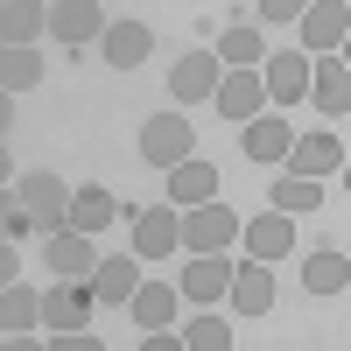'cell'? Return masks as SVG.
I'll return each instance as SVG.
<instances>
[{
    "label": "cell",
    "mask_w": 351,
    "mask_h": 351,
    "mask_svg": "<svg viewBox=\"0 0 351 351\" xmlns=\"http://www.w3.org/2000/svg\"><path fill=\"white\" fill-rule=\"evenodd\" d=\"M141 162H155V169L197 162V127L183 120V112H155V120L141 127Z\"/></svg>",
    "instance_id": "cell-1"
},
{
    "label": "cell",
    "mask_w": 351,
    "mask_h": 351,
    "mask_svg": "<svg viewBox=\"0 0 351 351\" xmlns=\"http://www.w3.org/2000/svg\"><path fill=\"white\" fill-rule=\"evenodd\" d=\"M92 309H99L92 281H56L43 295V324H49V337H71V330H92Z\"/></svg>",
    "instance_id": "cell-2"
},
{
    "label": "cell",
    "mask_w": 351,
    "mask_h": 351,
    "mask_svg": "<svg viewBox=\"0 0 351 351\" xmlns=\"http://www.w3.org/2000/svg\"><path fill=\"white\" fill-rule=\"evenodd\" d=\"M71 197H77V190L64 183V176H43V169L21 176V211L36 218L43 232H64V225H71Z\"/></svg>",
    "instance_id": "cell-3"
},
{
    "label": "cell",
    "mask_w": 351,
    "mask_h": 351,
    "mask_svg": "<svg viewBox=\"0 0 351 351\" xmlns=\"http://www.w3.org/2000/svg\"><path fill=\"white\" fill-rule=\"evenodd\" d=\"M183 239H190L197 260H218L232 239H246V225H239V211H225V204H204V211L183 218Z\"/></svg>",
    "instance_id": "cell-4"
},
{
    "label": "cell",
    "mask_w": 351,
    "mask_h": 351,
    "mask_svg": "<svg viewBox=\"0 0 351 351\" xmlns=\"http://www.w3.org/2000/svg\"><path fill=\"white\" fill-rule=\"evenodd\" d=\"M218 84H225V64H218V49H190V56H176V71H169V92L197 106V99H218Z\"/></svg>",
    "instance_id": "cell-5"
},
{
    "label": "cell",
    "mask_w": 351,
    "mask_h": 351,
    "mask_svg": "<svg viewBox=\"0 0 351 351\" xmlns=\"http://www.w3.org/2000/svg\"><path fill=\"white\" fill-rule=\"evenodd\" d=\"M106 28H112V14L99 8V0H56V8H49V36H56V43H71V49H77V43H92V36L106 43Z\"/></svg>",
    "instance_id": "cell-6"
},
{
    "label": "cell",
    "mask_w": 351,
    "mask_h": 351,
    "mask_svg": "<svg viewBox=\"0 0 351 351\" xmlns=\"http://www.w3.org/2000/svg\"><path fill=\"white\" fill-rule=\"evenodd\" d=\"M260 106H267V77H260V71H225V84H218V112H225V120L253 127Z\"/></svg>",
    "instance_id": "cell-7"
},
{
    "label": "cell",
    "mask_w": 351,
    "mask_h": 351,
    "mask_svg": "<svg viewBox=\"0 0 351 351\" xmlns=\"http://www.w3.org/2000/svg\"><path fill=\"white\" fill-rule=\"evenodd\" d=\"M239 155L246 162H288L295 155V127H288L281 112H260L253 127H239Z\"/></svg>",
    "instance_id": "cell-8"
},
{
    "label": "cell",
    "mask_w": 351,
    "mask_h": 351,
    "mask_svg": "<svg viewBox=\"0 0 351 351\" xmlns=\"http://www.w3.org/2000/svg\"><path fill=\"white\" fill-rule=\"evenodd\" d=\"M260 77H267V99H274V106H295V99L309 92V84H316V64H309L302 49H274Z\"/></svg>",
    "instance_id": "cell-9"
},
{
    "label": "cell",
    "mask_w": 351,
    "mask_h": 351,
    "mask_svg": "<svg viewBox=\"0 0 351 351\" xmlns=\"http://www.w3.org/2000/svg\"><path fill=\"white\" fill-rule=\"evenodd\" d=\"M176 246H183V218H176V204H155V211L134 218V253L141 260H162Z\"/></svg>",
    "instance_id": "cell-10"
},
{
    "label": "cell",
    "mask_w": 351,
    "mask_h": 351,
    "mask_svg": "<svg viewBox=\"0 0 351 351\" xmlns=\"http://www.w3.org/2000/svg\"><path fill=\"white\" fill-rule=\"evenodd\" d=\"M169 204L176 211H204V204H218V169L211 162H183V169H169Z\"/></svg>",
    "instance_id": "cell-11"
},
{
    "label": "cell",
    "mask_w": 351,
    "mask_h": 351,
    "mask_svg": "<svg viewBox=\"0 0 351 351\" xmlns=\"http://www.w3.org/2000/svg\"><path fill=\"white\" fill-rule=\"evenodd\" d=\"M302 43L309 49H344L351 43V8L344 0H316V8L302 14Z\"/></svg>",
    "instance_id": "cell-12"
},
{
    "label": "cell",
    "mask_w": 351,
    "mask_h": 351,
    "mask_svg": "<svg viewBox=\"0 0 351 351\" xmlns=\"http://www.w3.org/2000/svg\"><path fill=\"white\" fill-rule=\"evenodd\" d=\"M337 169H344V141L337 134H302L295 155H288V176H309V183L316 176H337Z\"/></svg>",
    "instance_id": "cell-13"
},
{
    "label": "cell",
    "mask_w": 351,
    "mask_h": 351,
    "mask_svg": "<svg viewBox=\"0 0 351 351\" xmlns=\"http://www.w3.org/2000/svg\"><path fill=\"white\" fill-rule=\"evenodd\" d=\"M49 267H56V281H92L99 253H92L84 232H49Z\"/></svg>",
    "instance_id": "cell-14"
},
{
    "label": "cell",
    "mask_w": 351,
    "mask_h": 351,
    "mask_svg": "<svg viewBox=\"0 0 351 351\" xmlns=\"http://www.w3.org/2000/svg\"><path fill=\"white\" fill-rule=\"evenodd\" d=\"M120 218V204H112V190H99V183H77V197H71V225L64 232H84V239H99V232Z\"/></svg>",
    "instance_id": "cell-15"
},
{
    "label": "cell",
    "mask_w": 351,
    "mask_h": 351,
    "mask_svg": "<svg viewBox=\"0 0 351 351\" xmlns=\"http://www.w3.org/2000/svg\"><path fill=\"white\" fill-rule=\"evenodd\" d=\"M148 49H155V36H148V21H134V14H120V21L106 28V64H112V71H134V64H141V56H148Z\"/></svg>",
    "instance_id": "cell-16"
},
{
    "label": "cell",
    "mask_w": 351,
    "mask_h": 351,
    "mask_svg": "<svg viewBox=\"0 0 351 351\" xmlns=\"http://www.w3.org/2000/svg\"><path fill=\"white\" fill-rule=\"evenodd\" d=\"M288 246H295V225H288V211H267V218L246 225V260H260V267H267V260H281Z\"/></svg>",
    "instance_id": "cell-17"
},
{
    "label": "cell",
    "mask_w": 351,
    "mask_h": 351,
    "mask_svg": "<svg viewBox=\"0 0 351 351\" xmlns=\"http://www.w3.org/2000/svg\"><path fill=\"white\" fill-rule=\"evenodd\" d=\"M176 302H183V288H162V281H141V295H134L127 309H134V324H141V330L155 337V330H169V324H176Z\"/></svg>",
    "instance_id": "cell-18"
},
{
    "label": "cell",
    "mask_w": 351,
    "mask_h": 351,
    "mask_svg": "<svg viewBox=\"0 0 351 351\" xmlns=\"http://www.w3.org/2000/svg\"><path fill=\"white\" fill-rule=\"evenodd\" d=\"M232 309H246V316L274 309V274L260 267V260H239V274H232Z\"/></svg>",
    "instance_id": "cell-19"
},
{
    "label": "cell",
    "mask_w": 351,
    "mask_h": 351,
    "mask_svg": "<svg viewBox=\"0 0 351 351\" xmlns=\"http://www.w3.org/2000/svg\"><path fill=\"white\" fill-rule=\"evenodd\" d=\"M232 274H239V267H232L225 253H218V260H190L183 295H190V302H218V295H232Z\"/></svg>",
    "instance_id": "cell-20"
},
{
    "label": "cell",
    "mask_w": 351,
    "mask_h": 351,
    "mask_svg": "<svg viewBox=\"0 0 351 351\" xmlns=\"http://www.w3.org/2000/svg\"><path fill=\"white\" fill-rule=\"evenodd\" d=\"M49 28V8H36V0H8L0 8V36H8V49H28Z\"/></svg>",
    "instance_id": "cell-21"
},
{
    "label": "cell",
    "mask_w": 351,
    "mask_h": 351,
    "mask_svg": "<svg viewBox=\"0 0 351 351\" xmlns=\"http://www.w3.org/2000/svg\"><path fill=\"white\" fill-rule=\"evenodd\" d=\"M302 288H309V295H344V288H351V260L344 253H309L302 260Z\"/></svg>",
    "instance_id": "cell-22"
},
{
    "label": "cell",
    "mask_w": 351,
    "mask_h": 351,
    "mask_svg": "<svg viewBox=\"0 0 351 351\" xmlns=\"http://www.w3.org/2000/svg\"><path fill=\"white\" fill-rule=\"evenodd\" d=\"M309 99L330 112V120H351V71L344 64H316V84H309Z\"/></svg>",
    "instance_id": "cell-23"
},
{
    "label": "cell",
    "mask_w": 351,
    "mask_h": 351,
    "mask_svg": "<svg viewBox=\"0 0 351 351\" xmlns=\"http://www.w3.org/2000/svg\"><path fill=\"white\" fill-rule=\"evenodd\" d=\"M218 64H232V71H253V64H267V43H260V28L232 21L225 36H218Z\"/></svg>",
    "instance_id": "cell-24"
},
{
    "label": "cell",
    "mask_w": 351,
    "mask_h": 351,
    "mask_svg": "<svg viewBox=\"0 0 351 351\" xmlns=\"http://www.w3.org/2000/svg\"><path fill=\"white\" fill-rule=\"evenodd\" d=\"M0 324H8V337H28V330H36L43 324V295H36V288H8V295H0Z\"/></svg>",
    "instance_id": "cell-25"
},
{
    "label": "cell",
    "mask_w": 351,
    "mask_h": 351,
    "mask_svg": "<svg viewBox=\"0 0 351 351\" xmlns=\"http://www.w3.org/2000/svg\"><path fill=\"white\" fill-rule=\"evenodd\" d=\"M92 295H99V302H134V295H141V274H134V260H99V274H92Z\"/></svg>",
    "instance_id": "cell-26"
},
{
    "label": "cell",
    "mask_w": 351,
    "mask_h": 351,
    "mask_svg": "<svg viewBox=\"0 0 351 351\" xmlns=\"http://www.w3.org/2000/svg\"><path fill=\"white\" fill-rule=\"evenodd\" d=\"M0 84H8V92H36L43 84V56L36 49H8L0 56Z\"/></svg>",
    "instance_id": "cell-27"
},
{
    "label": "cell",
    "mask_w": 351,
    "mask_h": 351,
    "mask_svg": "<svg viewBox=\"0 0 351 351\" xmlns=\"http://www.w3.org/2000/svg\"><path fill=\"white\" fill-rule=\"evenodd\" d=\"M324 204V183H309V176H281L274 183V211H316Z\"/></svg>",
    "instance_id": "cell-28"
},
{
    "label": "cell",
    "mask_w": 351,
    "mask_h": 351,
    "mask_svg": "<svg viewBox=\"0 0 351 351\" xmlns=\"http://www.w3.org/2000/svg\"><path fill=\"white\" fill-rule=\"evenodd\" d=\"M190 351H232V324L225 316H190Z\"/></svg>",
    "instance_id": "cell-29"
},
{
    "label": "cell",
    "mask_w": 351,
    "mask_h": 351,
    "mask_svg": "<svg viewBox=\"0 0 351 351\" xmlns=\"http://www.w3.org/2000/svg\"><path fill=\"white\" fill-rule=\"evenodd\" d=\"M253 14H260V21H302L309 8H302V0H260Z\"/></svg>",
    "instance_id": "cell-30"
},
{
    "label": "cell",
    "mask_w": 351,
    "mask_h": 351,
    "mask_svg": "<svg viewBox=\"0 0 351 351\" xmlns=\"http://www.w3.org/2000/svg\"><path fill=\"white\" fill-rule=\"evenodd\" d=\"M49 351H106L92 330H71V337H49Z\"/></svg>",
    "instance_id": "cell-31"
},
{
    "label": "cell",
    "mask_w": 351,
    "mask_h": 351,
    "mask_svg": "<svg viewBox=\"0 0 351 351\" xmlns=\"http://www.w3.org/2000/svg\"><path fill=\"white\" fill-rule=\"evenodd\" d=\"M28 232H36V218H28L21 204H8V239H28Z\"/></svg>",
    "instance_id": "cell-32"
},
{
    "label": "cell",
    "mask_w": 351,
    "mask_h": 351,
    "mask_svg": "<svg viewBox=\"0 0 351 351\" xmlns=\"http://www.w3.org/2000/svg\"><path fill=\"white\" fill-rule=\"evenodd\" d=\"M141 351H190V344H183V337H169V330H155V337L141 344Z\"/></svg>",
    "instance_id": "cell-33"
},
{
    "label": "cell",
    "mask_w": 351,
    "mask_h": 351,
    "mask_svg": "<svg viewBox=\"0 0 351 351\" xmlns=\"http://www.w3.org/2000/svg\"><path fill=\"white\" fill-rule=\"evenodd\" d=\"M0 351H49V344H36V337H8Z\"/></svg>",
    "instance_id": "cell-34"
},
{
    "label": "cell",
    "mask_w": 351,
    "mask_h": 351,
    "mask_svg": "<svg viewBox=\"0 0 351 351\" xmlns=\"http://www.w3.org/2000/svg\"><path fill=\"white\" fill-rule=\"evenodd\" d=\"M344 190H351V162H344Z\"/></svg>",
    "instance_id": "cell-35"
},
{
    "label": "cell",
    "mask_w": 351,
    "mask_h": 351,
    "mask_svg": "<svg viewBox=\"0 0 351 351\" xmlns=\"http://www.w3.org/2000/svg\"><path fill=\"white\" fill-rule=\"evenodd\" d=\"M344 71H351V43H344Z\"/></svg>",
    "instance_id": "cell-36"
}]
</instances>
